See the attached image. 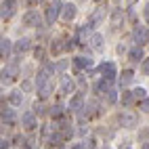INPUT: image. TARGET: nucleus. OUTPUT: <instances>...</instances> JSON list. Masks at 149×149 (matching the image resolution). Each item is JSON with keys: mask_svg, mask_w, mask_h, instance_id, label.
<instances>
[{"mask_svg": "<svg viewBox=\"0 0 149 149\" xmlns=\"http://www.w3.org/2000/svg\"><path fill=\"white\" fill-rule=\"evenodd\" d=\"M61 11H63V4L59 2V0H55L53 4H48V8H46V23H51V25H53L57 19H59Z\"/></svg>", "mask_w": 149, "mask_h": 149, "instance_id": "f257e3e1", "label": "nucleus"}, {"mask_svg": "<svg viewBox=\"0 0 149 149\" xmlns=\"http://www.w3.org/2000/svg\"><path fill=\"white\" fill-rule=\"evenodd\" d=\"M134 42L136 46H143V44H149V29L145 27H134Z\"/></svg>", "mask_w": 149, "mask_h": 149, "instance_id": "f03ea898", "label": "nucleus"}, {"mask_svg": "<svg viewBox=\"0 0 149 149\" xmlns=\"http://www.w3.org/2000/svg\"><path fill=\"white\" fill-rule=\"evenodd\" d=\"M21 124H23L25 130H34V128L38 126V122H36V113H34V111L23 113V116H21Z\"/></svg>", "mask_w": 149, "mask_h": 149, "instance_id": "7ed1b4c3", "label": "nucleus"}, {"mask_svg": "<svg viewBox=\"0 0 149 149\" xmlns=\"http://www.w3.org/2000/svg\"><path fill=\"white\" fill-rule=\"evenodd\" d=\"M105 19V8H97V11L91 15V19H88V27H97V25H101V21Z\"/></svg>", "mask_w": 149, "mask_h": 149, "instance_id": "20e7f679", "label": "nucleus"}, {"mask_svg": "<svg viewBox=\"0 0 149 149\" xmlns=\"http://www.w3.org/2000/svg\"><path fill=\"white\" fill-rule=\"evenodd\" d=\"M84 109L86 111H82V120H91V118H95L99 113V103L97 101H88V105Z\"/></svg>", "mask_w": 149, "mask_h": 149, "instance_id": "39448f33", "label": "nucleus"}, {"mask_svg": "<svg viewBox=\"0 0 149 149\" xmlns=\"http://www.w3.org/2000/svg\"><path fill=\"white\" fill-rule=\"evenodd\" d=\"M136 122H139V118L134 113H130V111H126V113L120 116V124L124 128H132V126H136Z\"/></svg>", "mask_w": 149, "mask_h": 149, "instance_id": "423d86ee", "label": "nucleus"}, {"mask_svg": "<svg viewBox=\"0 0 149 149\" xmlns=\"http://www.w3.org/2000/svg\"><path fill=\"white\" fill-rule=\"evenodd\" d=\"M23 25H27V27L40 25V15H38L36 11H29V13H25V17H23Z\"/></svg>", "mask_w": 149, "mask_h": 149, "instance_id": "0eeeda50", "label": "nucleus"}, {"mask_svg": "<svg viewBox=\"0 0 149 149\" xmlns=\"http://www.w3.org/2000/svg\"><path fill=\"white\" fill-rule=\"evenodd\" d=\"M80 109H84V97L78 93L72 97V101H69V111H80Z\"/></svg>", "mask_w": 149, "mask_h": 149, "instance_id": "6e6552de", "label": "nucleus"}, {"mask_svg": "<svg viewBox=\"0 0 149 149\" xmlns=\"http://www.w3.org/2000/svg\"><path fill=\"white\" fill-rule=\"evenodd\" d=\"M101 74H103V78H107V80H113V78L118 76L116 65H113V63H103V65H101Z\"/></svg>", "mask_w": 149, "mask_h": 149, "instance_id": "1a4fd4ad", "label": "nucleus"}, {"mask_svg": "<svg viewBox=\"0 0 149 149\" xmlns=\"http://www.w3.org/2000/svg\"><path fill=\"white\" fill-rule=\"evenodd\" d=\"M13 13H15V0H4L2 2V11H0L2 19H8Z\"/></svg>", "mask_w": 149, "mask_h": 149, "instance_id": "9d476101", "label": "nucleus"}, {"mask_svg": "<svg viewBox=\"0 0 149 149\" xmlns=\"http://www.w3.org/2000/svg\"><path fill=\"white\" fill-rule=\"evenodd\" d=\"M15 111H13V109H8L4 103H2V124H6V126H11L13 122H15Z\"/></svg>", "mask_w": 149, "mask_h": 149, "instance_id": "9b49d317", "label": "nucleus"}, {"mask_svg": "<svg viewBox=\"0 0 149 149\" xmlns=\"http://www.w3.org/2000/svg\"><path fill=\"white\" fill-rule=\"evenodd\" d=\"M76 6L74 4H63V11H61V17H63V21H72V19L76 17Z\"/></svg>", "mask_w": 149, "mask_h": 149, "instance_id": "f8f14e48", "label": "nucleus"}, {"mask_svg": "<svg viewBox=\"0 0 149 149\" xmlns=\"http://www.w3.org/2000/svg\"><path fill=\"white\" fill-rule=\"evenodd\" d=\"M29 48H32L29 40H27V38H21V40L15 44V53H17V55H23V53H27V51H29Z\"/></svg>", "mask_w": 149, "mask_h": 149, "instance_id": "ddd939ff", "label": "nucleus"}, {"mask_svg": "<svg viewBox=\"0 0 149 149\" xmlns=\"http://www.w3.org/2000/svg\"><path fill=\"white\" fill-rule=\"evenodd\" d=\"M11 48H13V44H11L8 38H2V40H0V55H2V59H6L11 55Z\"/></svg>", "mask_w": 149, "mask_h": 149, "instance_id": "4468645a", "label": "nucleus"}, {"mask_svg": "<svg viewBox=\"0 0 149 149\" xmlns=\"http://www.w3.org/2000/svg\"><path fill=\"white\" fill-rule=\"evenodd\" d=\"M51 93H53V84H51V80L38 86V95H40V99H46V97L51 95Z\"/></svg>", "mask_w": 149, "mask_h": 149, "instance_id": "2eb2a0df", "label": "nucleus"}, {"mask_svg": "<svg viewBox=\"0 0 149 149\" xmlns=\"http://www.w3.org/2000/svg\"><path fill=\"white\" fill-rule=\"evenodd\" d=\"M128 59H130L132 63L143 61V51H141V46H136V48H132V51H128Z\"/></svg>", "mask_w": 149, "mask_h": 149, "instance_id": "dca6fc26", "label": "nucleus"}, {"mask_svg": "<svg viewBox=\"0 0 149 149\" xmlns=\"http://www.w3.org/2000/svg\"><path fill=\"white\" fill-rule=\"evenodd\" d=\"M61 91L63 93H74V80L69 76H63L61 78Z\"/></svg>", "mask_w": 149, "mask_h": 149, "instance_id": "f3484780", "label": "nucleus"}, {"mask_svg": "<svg viewBox=\"0 0 149 149\" xmlns=\"http://www.w3.org/2000/svg\"><path fill=\"white\" fill-rule=\"evenodd\" d=\"M74 63H76V67L84 69V67H91V65H93V59H88V57H76Z\"/></svg>", "mask_w": 149, "mask_h": 149, "instance_id": "a211bd4d", "label": "nucleus"}, {"mask_svg": "<svg viewBox=\"0 0 149 149\" xmlns=\"http://www.w3.org/2000/svg\"><path fill=\"white\" fill-rule=\"evenodd\" d=\"M107 91H111V80L103 78V80L97 84V93H107Z\"/></svg>", "mask_w": 149, "mask_h": 149, "instance_id": "6ab92c4d", "label": "nucleus"}, {"mask_svg": "<svg viewBox=\"0 0 149 149\" xmlns=\"http://www.w3.org/2000/svg\"><path fill=\"white\" fill-rule=\"evenodd\" d=\"M91 44H93V48L101 51V48H103V36H101V34H93V38H91Z\"/></svg>", "mask_w": 149, "mask_h": 149, "instance_id": "aec40b11", "label": "nucleus"}, {"mask_svg": "<svg viewBox=\"0 0 149 149\" xmlns=\"http://www.w3.org/2000/svg\"><path fill=\"white\" fill-rule=\"evenodd\" d=\"M63 51H65V44H61V40H55L51 44V53L53 55H59V53H63Z\"/></svg>", "mask_w": 149, "mask_h": 149, "instance_id": "412c9836", "label": "nucleus"}, {"mask_svg": "<svg viewBox=\"0 0 149 149\" xmlns=\"http://www.w3.org/2000/svg\"><path fill=\"white\" fill-rule=\"evenodd\" d=\"M122 19H124V15H122V11H120V8H118V11H113V15H111V25H113V27H118Z\"/></svg>", "mask_w": 149, "mask_h": 149, "instance_id": "4be33fe9", "label": "nucleus"}, {"mask_svg": "<svg viewBox=\"0 0 149 149\" xmlns=\"http://www.w3.org/2000/svg\"><path fill=\"white\" fill-rule=\"evenodd\" d=\"M130 80H132V72H130V69H126V72H122V76H120V82H122V84H128Z\"/></svg>", "mask_w": 149, "mask_h": 149, "instance_id": "5701e85b", "label": "nucleus"}, {"mask_svg": "<svg viewBox=\"0 0 149 149\" xmlns=\"http://www.w3.org/2000/svg\"><path fill=\"white\" fill-rule=\"evenodd\" d=\"M21 99H23L21 91H15V93L11 95V103H13V105H19V103H21Z\"/></svg>", "mask_w": 149, "mask_h": 149, "instance_id": "b1692460", "label": "nucleus"}, {"mask_svg": "<svg viewBox=\"0 0 149 149\" xmlns=\"http://www.w3.org/2000/svg\"><path fill=\"white\" fill-rule=\"evenodd\" d=\"M86 36H88V27L84 25V27L78 29V42H84V40H86Z\"/></svg>", "mask_w": 149, "mask_h": 149, "instance_id": "393cba45", "label": "nucleus"}, {"mask_svg": "<svg viewBox=\"0 0 149 149\" xmlns=\"http://www.w3.org/2000/svg\"><path fill=\"white\" fill-rule=\"evenodd\" d=\"M118 101V93H116V88H111V91H107V103L111 105Z\"/></svg>", "mask_w": 149, "mask_h": 149, "instance_id": "a878e982", "label": "nucleus"}, {"mask_svg": "<svg viewBox=\"0 0 149 149\" xmlns=\"http://www.w3.org/2000/svg\"><path fill=\"white\" fill-rule=\"evenodd\" d=\"M134 99H141V101H145V97H147V91L145 88H134Z\"/></svg>", "mask_w": 149, "mask_h": 149, "instance_id": "bb28decb", "label": "nucleus"}, {"mask_svg": "<svg viewBox=\"0 0 149 149\" xmlns=\"http://www.w3.org/2000/svg\"><path fill=\"white\" fill-rule=\"evenodd\" d=\"M51 116H53V118H61V116H63V107H61V105L51 107Z\"/></svg>", "mask_w": 149, "mask_h": 149, "instance_id": "cd10ccee", "label": "nucleus"}, {"mask_svg": "<svg viewBox=\"0 0 149 149\" xmlns=\"http://www.w3.org/2000/svg\"><path fill=\"white\" fill-rule=\"evenodd\" d=\"M132 99H134V93H122V103L124 105H130Z\"/></svg>", "mask_w": 149, "mask_h": 149, "instance_id": "c85d7f7f", "label": "nucleus"}, {"mask_svg": "<svg viewBox=\"0 0 149 149\" xmlns=\"http://www.w3.org/2000/svg\"><path fill=\"white\" fill-rule=\"evenodd\" d=\"M141 69H143V74H145V76H149V59H143Z\"/></svg>", "mask_w": 149, "mask_h": 149, "instance_id": "c756f323", "label": "nucleus"}, {"mask_svg": "<svg viewBox=\"0 0 149 149\" xmlns=\"http://www.w3.org/2000/svg\"><path fill=\"white\" fill-rule=\"evenodd\" d=\"M34 113H38V116H40V113H44V107H42L40 103H36V105H34Z\"/></svg>", "mask_w": 149, "mask_h": 149, "instance_id": "7c9ffc66", "label": "nucleus"}, {"mask_svg": "<svg viewBox=\"0 0 149 149\" xmlns=\"http://www.w3.org/2000/svg\"><path fill=\"white\" fill-rule=\"evenodd\" d=\"M36 57H38V59H40V61H44V51H42V48H40V46H38V48H36Z\"/></svg>", "mask_w": 149, "mask_h": 149, "instance_id": "2f4dec72", "label": "nucleus"}, {"mask_svg": "<svg viewBox=\"0 0 149 149\" xmlns=\"http://www.w3.org/2000/svg\"><path fill=\"white\" fill-rule=\"evenodd\" d=\"M8 147H11V145H8V141H6V139H2V141H0V149H8Z\"/></svg>", "mask_w": 149, "mask_h": 149, "instance_id": "473e14b6", "label": "nucleus"}, {"mask_svg": "<svg viewBox=\"0 0 149 149\" xmlns=\"http://www.w3.org/2000/svg\"><path fill=\"white\" fill-rule=\"evenodd\" d=\"M65 67H67V61H61V63H57V69H59V72H63Z\"/></svg>", "mask_w": 149, "mask_h": 149, "instance_id": "72a5a7b5", "label": "nucleus"}, {"mask_svg": "<svg viewBox=\"0 0 149 149\" xmlns=\"http://www.w3.org/2000/svg\"><path fill=\"white\" fill-rule=\"evenodd\" d=\"M141 107H143V111H147V113H149V101H143V103H141Z\"/></svg>", "mask_w": 149, "mask_h": 149, "instance_id": "f704fd0d", "label": "nucleus"}, {"mask_svg": "<svg viewBox=\"0 0 149 149\" xmlns=\"http://www.w3.org/2000/svg\"><path fill=\"white\" fill-rule=\"evenodd\" d=\"M74 42H76V40H74ZM74 42H67V44H65V51H72V48H74V46H76V44H74Z\"/></svg>", "mask_w": 149, "mask_h": 149, "instance_id": "c9c22d12", "label": "nucleus"}, {"mask_svg": "<svg viewBox=\"0 0 149 149\" xmlns=\"http://www.w3.org/2000/svg\"><path fill=\"white\" fill-rule=\"evenodd\" d=\"M21 88H23V91H29V88H32V82H23Z\"/></svg>", "mask_w": 149, "mask_h": 149, "instance_id": "e433bc0d", "label": "nucleus"}, {"mask_svg": "<svg viewBox=\"0 0 149 149\" xmlns=\"http://www.w3.org/2000/svg\"><path fill=\"white\" fill-rule=\"evenodd\" d=\"M145 17H147V23H149V6L145 8Z\"/></svg>", "mask_w": 149, "mask_h": 149, "instance_id": "4c0bfd02", "label": "nucleus"}, {"mask_svg": "<svg viewBox=\"0 0 149 149\" xmlns=\"http://www.w3.org/2000/svg\"><path fill=\"white\" fill-rule=\"evenodd\" d=\"M29 2H32V4H38V2H40V0H29Z\"/></svg>", "mask_w": 149, "mask_h": 149, "instance_id": "58836bf2", "label": "nucleus"}, {"mask_svg": "<svg viewBox=\"0 0 149 149\" xmlns=\"http://www.w3.org/2000/svg\"><path fill=\"white\" fill-rule=\"evenodd\" d=\"M143 149H149V143H145V145H143Z\"/></svg>", "mask_w": 149, "mask_h": 149, "instance_id": "ea45409f", "label": "nucleus"}, {"mask_svg": "<svg viewBox=\"0 0 149 149\" xmlns=\"http://www.w3.org/2000/svg\"><path fill=\"white\" fill-rule=\"evenodd\" d=\"M97 2H101V0H97Z\"/></svg>", "mask_w": 149, "mask_h": 149, "instance_id": "a19ab883", "label": "nucleus"}]
</instances>
